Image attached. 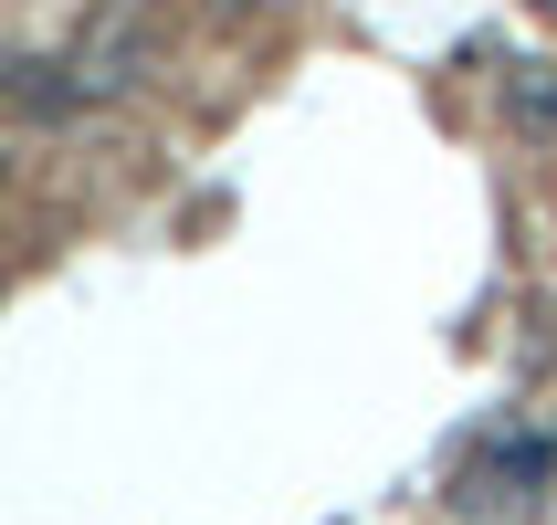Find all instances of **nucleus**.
<instances>
[{
  "mask_svg": "<svg viewBox=\"0 0 557 525\" xmlns=\"http://www.w3.org/2000/svg\"><path fill=\"white\" fill-rule=\"evenodd\" d=\"M63 74H74V105H116V95H137L158 74V53H148V32L126 22V11H106V22L63 53Z\"/></svg>",
  "mask_w": 557,
  "mask_h": 525,
  "instance_id": "f257e3e1",
  "label": "nucleus"
},
{
  "mask_svg": "<svg viewBox=\"0 0 557 525\" xmlns=\"http://www.w3.org/2000/svg\"><path fill=\"white\" fill-rule=\"evenodd\" d=\"M536 11H547V22H557V0H536Z\"/></svg>",
  "mask_w": 557,
  "mask_h": 525,
  "instance_id": "20e7f679",
  "label": "nucleus"
},
{
  "mask_svg": "<svg viewBox=\"0 0 557 525\" xmlns=\"http://www.w3.org/2000/svg\"><path fill=\"white\" fill-rule=\"evenodd\" d=\"M505 116L527 137H557V63H505Z\"/></svg>",
  "mask_w": 557,
  "mask_h": 525,
  "instance_id": "f03ea898",
  "label": "nucleus"
},
{
  "mask_svg": "<svg viewBox=\"0 0 557 525\" xmlns=\"http://www.w3.org/2000/svg\"><path fill=\"white\" fill-rule=\"evenodd\" d=\"M106 11H137V0H106Z\"/></svg>",
  "mask_w": 557,
  "mask_h": 525,
  "instance_id": "7ed1b4c3",
  "label": "nucleus"
}]
</instances>
